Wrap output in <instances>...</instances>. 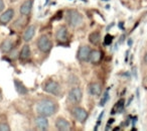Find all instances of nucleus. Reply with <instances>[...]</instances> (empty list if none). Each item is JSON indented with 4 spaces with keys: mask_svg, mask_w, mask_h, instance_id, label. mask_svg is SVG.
Listing matches in <instances>:
<instances>
[{
    "mask_svg": "<svg viewBox=\"0 0 147 131\" xmlns=\"http://www.w3.org/2000/svg\"><path fill=\"white\" fill-rule=\"evenodd\" d=\"M100 39H101V34L98 31H94V32L90 33V35H89V41L91 43H93V45H98L100 43Z\"/></svg>",
    "mask_w": 147,
    "mask_h": 131,
    "instance_id": "nucleus-20",
    "label": "nucleus"
},
{
    "mask_svg": "<svg viewBox=\"0 0 147 131\" xmlns=\"http://www.w3.org/2000/svg\"><path fill=\"white\" fill-rule=\"evenodd\" d=\"M32 0H26L22 3V5L20 6V13L22 15H28L32 8Z\"/></svg>",
    "mask_w": 147,
    "mask_h": 131,
    "instance_id": "nucleus-12",
    "label": "nucleus"
},
{
    "mask_svg": "<svg viewBox=\"0 0 147 131\" xmlns=\"http://www.w3.org/2000/svg\"><path fill=\"white\" fill-rule=\"evenodd\" d=\"M12 49H13V41L11 39L7 38L1 43V49L4 53H9V51H11Z\"/></svg>",
    "mask_w": 147,
    "mask_h": 131,
    "instance_id": "nucleus-17",
    "label": "nucleus"
},
{
    "mask_svg": "<svg viewBox=\"0 0 147 131\" xmlns=\"http://www.w3.org/2000/svg\"><path fill=\"white\" fill-rule=\"evenodd\" d=\"M0 97H1V95H0Z\"/></svg>",
    "mask_w": 147,
    "mask_h": 131,
    "instance_id": "nucleus-30",
    "label": "nucleus"
},
{
    "mask_svg": "<svg viewBox=\"0 0 147 131\" xmlns=\"http://www.w3.org/2000/svg\"><path fill=\"white\" fill-rule=\"evenodd\" d=\"M67 37H69V32H67V29L65 26H61L55 32V38L59 43H65L67 41Z\"/></svg>",
    "mask_w": 147,
    "mask_h": 131,
    "instance_id": "nucleus-8",
    "label": "nucleus"
},
{
    "mask_svg": "<svg viewBox=\"0 0 147 131\" xmlns=\"http://www.w3.org/2000/svg\"><path fill=\"white\" fill-rule=\"evenodd\" d=\"M10 130V127L7 123H0V131H8Z\"/></svg>",
    "mask_w": 147,
    "mask_h": 131,
    "instance_id": "nucleus-23",
    "label": "nucleus"
},
{
    "mask_svg": "<svg viewBox=\"0 0 147 131\" xmlns=\"http://www.w3.org/2000/svg\"><path fill=\"white\" fill-rule=\"evenodd\" d=\"M144 61H145V63H147V53H145V55H144Z\"/></svg>",
    "mask_w": 147,
    "mask_h": 131,
    "instance_id": "nucleus-28",
    "label": "nucleus"
},
{
    "mask_svg": "<svg viewBox=\"0 0 147 131\" xmlns=\"http://www.w3.org/2000/svg\"><path fill=\"white\" fill-rule=\"evenodd\" d=\"M3 9H4V2L3 0H0V12H2Z\"/></svg>",
    "mask_w": 147,
    "mask_h": 131,
    "instance_id": "nucleus-24",
    "label": "nucleus"
},
{
    "mask_svg": "<svg viewBox=\"0 0 147 131\" xmlns=\"http://www.w3.org/2000/svg\"><path fill=\"white\" fill-rule=\"evenodd\" d=\"M114 121H115V119H114V118H112V119H110V120L108 121V123H109V124H111V123H113Z\"/></svg>",
    "mask_w": 147,
    "mask_h": 131,
    "instance_id": "nucleus-27",
    "label": "nucleus"
},
{
    "mask_svg": "<svg viewBox=\"0 0 147 131\" xmlns=\"http://www.w3.org/2000/svg\"><path fill=\"white\" fill-rule=\"evenodd\" d=\"M92 49H90V47L88 45H84V47H81L79 49L78 51V59L81 61H87L90 57V53Z\"/></svg>",
    "mask_w": 147,
    "mask_h": 131,
    "instance_id": "nucleus-7",
    "label": "nucleus"
},
{
    "mask_svg": "<svg viewBox=\"0 0 147 131\" xmlns=\"http://www.w3.org/2000/svg\"><path fill=\"white\" fill-rule=\"evenodd\" d=\"M132 43H133L132 39H128V45H129V47H131V45H132Z\"/></svg>",
    "mask_w": 147,
    "mask_h": 131,
    "instance_id": "nucleus-25",
    "label": "nucleus"
},
{
    "mask_svg": "<svg viewBox=\"0 0 147 131\" xmlns=\"http://www.w3.org/2000/svg\"><path fill=\"white\" fill-rule=\"evenodd\" d=\"M34 33H35V26L34 25H30V26L24 31V33H23V39H24L25 41H31L33 35H34Z\"/></svg>",
    "mask_w": 147,
    "mask_h": 131,
    "instance_id": "nucleus-16",
    "label": "nucleus"
},
{
    "mask_svg": "<svg viewBox=\"0 0 147 131\" xmlns=\"http://www.w3.org/2000/svg\"><path fill=\"white\" fill-rule=\"evenodd\" d=\"M35 109H36V112L38 115L49 117V116H53V114H55L57 112L59 105L55 101L45 99V100H41L37 103Z\"/></svg>",
    "mask_w": 147,
    "mask_h": 131,
    "instance_id": "nucleus-1",
    "label": "nucleus"
},
{
    "mask_svg": "<svg viewBox=\"0 0 147 131\" xmlns=\"http://www.w3.org/2000/svg\"><path fill=\"white\" fill-rule=\"evenodd\" d=\"M89 93H90L92 96H100L101 93H102V88H101L100 84L98 83H93L89 87Z\"/></svg>",
    "mask_w": 147,
    "mask_h": 131,
    "instance_id": "nucleus-14",
    "label": "nucleus"
},
{
    "mask_svg": "<svg viewBox=\"0 0 147 131\" xmlns=\"http://www.w3.org/2000/svg\"><path fill=\"white\" fill-rule=\"evenodd\" d=\"M113 41V36L110 34H106V36H105V39H104V45L105 47H107V45H110L111 43H112Z\"/></svg>",
    "mask_w": 147,
    "mask_h": 131,
    "instance_id": "nucleus-21",
    "label": "nucleus"
},
{
    "mask_svg": "<svg viewBox=\"0 0 147 131\" xmlns=\"http://www.w3.org/2000/svg\"><path fill=\"white\" fill-rule=\"evenodd\" d=\"M37 47L39 49V51L42 53H49L51 49L53 43H51V39L47 37V35H41L38 39H37Z\"/></svg>",
    "mask_w": 147,
    "mask_h": 131,
    "instance_id": "nucleus-4",
    "label": "nucleus"
},
{
    "mask_svg": "<svg viewBox=\"0 0 147 131\" xmlns=\"http://www.w3.org/2000/svg\"><path fill=\"white\" fill-rule=\"evenodd\" d=\"M14 87L16 92L18 93L19 95L23 96V95H26L28 93V89L23 85L22 82H20L19 80H14Z\"/></svg>",
    "mask_w": 147,
    "mask_h": 131,
    "instance_id": "nucleus-13",
    "label": "nucleus"
},
{
    "mask_svg": "<svg viewBox=\"0 0 147 131\" xmlns=\"http://www.w3.org/2000/svg\"><path fill=\"white\" fill-rule=\"evenodd\" d=\"M65 19H67V24L71 27H78L83 22V16L81 15V13L74 9L67 10L65 14Z\"/></svg>",
    "mask_w": 147,
    "mask_h": 131,
    "instance_id": "nucleus-2",
    "label": "nucleus"
},
{
    "mask_svg": "<svg viewBox=\"0 0 147 131\" xmlns=\"http://www.w3.org/2000/svg\"><path fill=\"white\" fill-rule=\"evenodd\" d=\"M43 90L47 93H49L51 95H55V96H61V86L57 82L53 80H47V82L43 85Z\"/></svg>",
    "mask_w": 147,
    "mask_h": 131,
    "instance_id": "nucleus-3",
    "label": "nucleus"
},
{
    "mask_svg": "<svg viewBox=\"0 0 147 131\" xmlns=\"http://www.w3.org/2000/svg\"><path fill=\"white\" fill-rule=\"evenodd\" d=\"M101 59H102V53H101V51H97V49L91 51L90 57H89V59H90L91 63H98L99 61H101Z\"/></svg>",
    "mask_w": 147,
    "mask_h": 131,
    "instance_id": "nucleus-15",
    "label": "nucleus"
},
{
    "mask_svg": "<svg viewBox=\"0 0 147 131\" xmlns=\"http://www.w3.org/2000/svg\"><path fill=\"white\" fill-rule=\"evenodd\" d=\"M73 115L80 123H85L88 119V112L80 107H76L73 109Z\"/></svg>",
    "mask_w": 147,
    "mask_h": 131,
    "instance_id": "nucleus-6",
    "label": "nucleus"
},
{
    "mask_svg": "<svg viewBox=\"0 0 147 131\" xmlns=\"http://www.w3.org/2000/svg\"><path fill=\"white\" fill-rule=\"evenodd\" d=\"M29 57H30V47H29V45H25L24 47H22V49H21L19 57H20V59H22V61H26V59H29Z\"/></svg>",
    "mask_w": 147,
    "mask_h": 131,
    "instance_id": "nucleus-18",
    "label": "nucleus"
},
{
    "mask_svg": "<svg viewBox=\"0 0 147 131\" xmlns=\"http://www.w3.org/2000/svg\"><path fill=\"white\" fill-rule=\"evenodd\" d=\"M83 98V92L79 87H75L73 88L69 93V96H67V99L71 103L73 104H79V103L82 101Z\"/></svg>",
    "mask_w": 147,
    "mask_h": 131,
    "instance_id": "nucleus-5",
    "label": "nucleus"
},
{
    "mask_svg": "<svg viewBox=\"0 0 147 131\" xmlns=\"http://www.w3.org/2000/svg\"><path fill=\"white\" fill-rule=\"evenodd\" d=\"M108 100H109V93L108 92H106L104 94V96H103V98L101 99V102H100V106H105V104H106L107 102H108Z\"/></svg>",
    "mask_w": 147,
    "mask_h": 131,
    "instance_id": "nucleus-22",
    "label": "nucleus"
},
{
    "mask_svg": "<svg viewBox=\"0 0 147 131\" xmlns=\"http://www.w3.org/2000/svg\"><path fill=\"white\" fill-rule=\"evenodd\" d=\"M35 126L39 130H47L49 128V120L45 116L39 115V117L35 119Z\"/></svg>",
    "mask_w": 147,
    "mask_h": 131,
    "instance_id": "nucleus-10",
    "label": "nucleus"
},
{
    "mask_svg": "<svg viewBox=\"0 0 147 131\" xmlns=\"http://www.w3.org/2000/svg\"><path fill=\"white\" fill-rule=\"evenodd\" d=\"M119 27H120V28H122V30H124V27H123V23L122 22L119 23Z\"/></svg>",
    "mask_w": 147,
    "mask_h": 131,
    "instance_id": "nucleus-26",
    "label": "nucleus"
},
{
    "mask_svg": "<svg viewBox=\"0 0 147 131\" xmlns=\"http://www.w3.org/2000/svg\"><path fill=\"white\" fill-rule=\"evenodd\" d=\"M55 128L61 131L69 130L71 129V124L67 120H65L63 117H59L55 120Z\"/></svg>",
    "mask_w": 147,
    "mask_h": 131,
    "instance_id": "nucleus-9",
    "label": "nucleus"
},
{
    "mask_svg": "<svg viewBox=\"0 0 147 131\" xmlns=\"http://www.w3.org/2000/svg\"><path fill=\"white\" fill-rule=\"evenodd\" d=\"M105 130H110V127H109V125H107V127L105 128Z\"/></svg>",
    "mask_w": 147,
    "mask_h": 131,
    "instance_id": "nucleus-29",
    "label": "nucleus"
},
{
    "mask_svg": "<svg viewBox=\"0 0 147 131\" xmlns=\"http://www.w3.org/2000/svg\"><path fill=\"white\" fill-rule=\"evenodd\" d=\"M124 102H125L124 99L119 100L118 102L114 105V107H113L112 111H111V114L113 115V114H116V113H119V112H121V111H123V108H124V105H125Z\"/></svg>",
    "mask_w": 147,
    "mask_h": 131,
    "instance_id": "nucleus-19",
    "label": "nucleus"
},
{
    "mask_svg": "<svg viewBox=\"0 0 147 131\" xmlns=\"http://www.w3.org/2000/svg\"><path fill=\"white\" fill-rule=\"evenodd\" d=\"M13 15H14V10H13L12 8L7 9V10L5 11L4 13H2L1 16H0V22L2 23V24H6V23H8L9 21L13 18Z\"/></svg>",
    "mask_w": 147,
    "mask_h": 131,
    "instance_id": "nucleus-11",
    "label": "nucleus"
}]
</instances>
